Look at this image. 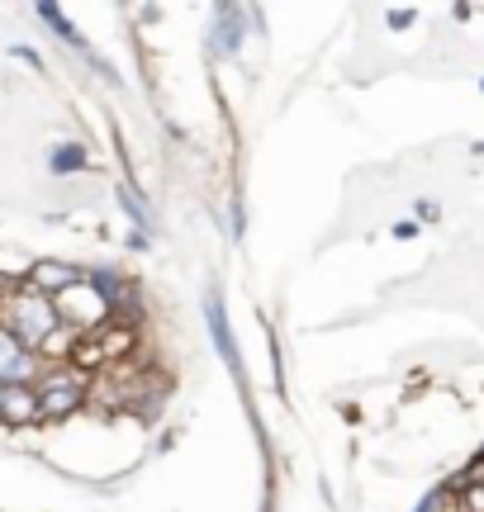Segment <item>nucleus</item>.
Masks as SVG:
<instances>
[{
    "label": "nucleus",
    "mask_w": 484,
    "mask_h": 512,
    "mask_svg": "<svg viewBox=\"0 0 484 512\" xmlns=\"http://www.w3.org/2000/svg\"><path fill=\"white\" fill-rule=\"evenodd\" d=\"M413 512H456V494H451L447 484H442V489H432V494L423 498V503H418Z\"/></svg>",
    "instance_id": "4468645a"
},
{
    "label": "nucleus",
    "mask_w": 484,
    "mask_h": 512,
    "mask_svg": "<svg viewBox=\"0 0 484 512\" xmlns=\"http://www.w3.org/2000/svg\"><path fill=\"white\" fill-rule=\"evenodd\" d=\"M418 219H437V204H432V200H418Z\"/></svg>",
    "instance_id": "6ab92c4d"
},
{
    "label": "nucleus",
    "mask_w": 484,
    "mask_h": 512,
    "mask_svg": "<svg viewBox=\"0 0 484 512\" xmlns=\"http://www.w3.org/2000/svg\"><path fill=\"white\" fill-rule=\"evenodd\" d=\"M0 328L10 332L24 351H38V342L57 328L53 299L38 294L29 280H15L10 290H0Z\"/></svg>",
    "instance_id": "f257e3e1"
},
{
    "label": "nucleus",
    "mask_w": 484,
    "mask_h": 512,
    "mask_svg": "<svg viewBox=\"0 0 484 512\" xmlns=\"http://www.w3.org/2000/svg\"><path fill=\"white\" fill-rule=\"evenodd\" d=\"M48 166H53L57 176H67V171H81V166H86V147H81V143H62V147H53Z\"/></svg>",
    "instance_id": "ddd939ff"
},
{
    "label": "nucleus",
    "mask_w": 484,
    "mask_h": 512,
    "mask_svg": "<svg viewBox=\"0 0 484 512\" xmlns=\"http://www.w3.org/2000/svg\"><path fill=\"white\" fill-rule=\"evenodd\" d=\"M413 19H418L413 10H390V29H409Z\"/></svg>",
    "instance_id": "dca6fc26"
},
{
    "label": "nucleus",
    "mask_w": 484,
    "mask_h": 512,
    "mask_svg": "<svg viewBox=\"0 0 484 512\" xmlns=\"http://www.w3.org/2000/svg\"><path fill=\"white\" fill-rule=\"evenodd\" d=\"M480 460H484V451H480Z\"/></svg>",
    "instance_id": "4be33fe9"
},
{
    "label": "nucleus",
    "mask_w": 484,
    "mask_h": 512,
    "mask_svg": "<svg viewBox=\"0 0 484 512\" xmlns=\"http://www.w3.org/2000/svg\"><path fill=\"white\" fill-rule=\"evenodd\" d=\"M242 19H247L242 5H219V10H214V57H238Z\"/></svg>",
    "instance_id": "0eeeda50"
},
{
    "label": "nucleus",
    "mask_w": 484,
    "mask_h": 512,
    "mask_svg": "<svg viewBox=\"0 0 484 512\" xmlns=\"http://www.w3.org/2000/svg\"><path fill=\"white\" fill-rule=\"evenodd\" d=\"M0 422H5V427H29V422H43L38 418L34 384H5V394H0Z\"/></svg>",
    "instance_id": "423d86ee"
},
{
    "label": "nucleus",
    "mask_w": 484,
    "mask_h": 512,
    "mask_svg": "<svg viewBox=\"0 0 484 512\" xmlns=\"http://www.w3.org/2000/svg\"><path fill=\"white\" fill-rule=\"evenodd\" d=\"M86 389H91V375H81L72 366H53V370H38L34 394H38V418L62 422L86 408Z\"/></svg>",
    "instance_id": "f03ea898"
},
{
    "label": "nucleus",
    "mask_w": 484,
    "mask_h": 512,
    "mask_svg": "<svg viewBox=\"0 0 484 512\" xmlns=\"http://www.w3.org/2000/svg\"><path fill=\"white\" fill-rule=\"evenodd\" d=\"M480 91H484V81H480Z\"/></svg>",
    "instance_id": "412c9836"
},
{
    "label": "nucleus",
    "mask_w": 484,
    "mask_h": 512,
    "mask_svg": "<svg viewBox=\"0 0 484 512\" xmlns=\"http://www.w3.org/2000/svg\"><path fill=\"white\" fill-rule=\"evenodd\" d=\"M0 394H5V384H0Z\"/></svg>",
    "instance_id": "aec40b11"
},
{
    "label": "nucleus",
    "mask_w": 484,
    "mask_h": 512,
    "mask_svg": "<svg viewBox=\"0 0 484 512\" xmlns=\"http://www.w3.org/2000/svg\"><path fill=\"white\" fill-rule=\"evenodd\" d=\"M34 375H38V356L24 351L10 332L0 328V384H34Z\"/></svg>",
    "instance_id": "20e7f679"
},
{
    "label": "nucleus",
    "mask_w": 484,
    "mask_h": 512,
    "mask_svg": "<svg viewBox=\"0 0 484 512\" xmlns=\"http://www.w3.org/2000/svg\"><path fill=\"white\" fill-rule=\"evenodd\" d=\"M100 351H105V366H124L133 351H138V332L133 328H119V323H105L100 332H91Z\"/></svg>",
    "instance_id": "9b49d317"
},
{
    "label": "nucleus",
    "mask_w": 484,
    "mask_h": 512,
    "mask_svg": "<svg viewBox=\"0 0 484 512\" xmlns=\"http://www.w3.org/2000/svg\"><path fill=\"white\" fill-rule=\"evenodd\" d=\"M205 318H209V332H214V347H219V356L228 361V375L242 380V356H238V342H233V328H228V318H224V304H219V299H209Z\"/></svg>",
    "instance_id": "6e6552de"
},
{
    "label": "nucleus",
    "mask_w": 484,
    "mask_h": 512,
    "mask_svg": "<svg viewBox=\"0 0 484 512\" xmlns=\"http://www.w3.org/2000/svg\"><path fill=\"white\" fill-rule=\"evenodd\" d=\"M413 233H418V223H413V219H404V223H394V238H413Z\"/></svg>",
    "instance_id": "a211bd4d"
},
{
    "label": "nucleus",
    "mask_w": 484,
    "mask_h": 512,
    "mask_svg": "<svg viewBox=\"0 0 484 512\" xmlns=\"http://www.w3.org/2000/svg\"><path fill=\"white\" fill-rule=\"evenodd\" d=\"M119 200H124V209L133 214V223H138V228H148V214H143V204L133 200V190H129V185H119Z\"/></svg>",
    "instance_id": "2eb2a0df"
},
{
    "label": "nucleus",
    "mask_w": 484,
    "mask_h": 512,
    "mask_svg": "<svg viewBox=\"0 0 484 512\" xmlns=\"http://www.w3.org/2000/svg\"><path fill=\"white\" fill-rule=\"evenodd\" d=\"M110 323H119V328H143L148 323V304H143V290L133 285V280H124L119 285V294L110 299Z\"/></svg>",
    "instance_id": "1a4fd4ad"
},
{
    "label": "nucleus",
    "mask_w": 484,
    "mask_h": 512,
    "mask_svg": "<svg viewBox=\"0 0 484 512\" xmlns=\"http://www.w3.org/2000/svg\"><path fill=\"white\" fill-rule=\"evenodd\" d=\"M15 57H19V62H29V67H34V72H38V67H43V57H38L34 48H24V43H19V48H15Z\"/></svg>",
    "instance_id": "f3484780"
},
{
    "label": "nucleus",
    "mask_w": 484,
    "mask_h": 512,
    "mask_svg": "<svg viewBox=\"0 0 484 512\" xmlns=\"http://www.w3.org/2000/svg\"><path fill=\"white\" fill-rule=\"evenodd\" d=\"M53 309H57V323H62V328H72L76 337H91V332H100L105 323H110V304L86 285V275H81V285H72V290L57 294Z\"/></svg>",
    "instance_id": "7ed1b4c3"
},
{
    "label": "nucleus",
    "mask_w": 484,
    "mask_h": 512,
    "mask_svg": "<svg viewBox=\"0 0 484 512\" xmlns=\"http://www.w3.org/2000/svg\"><path fill=\"white\" fill-rule=\"evenodd\" d=\"M38 19H43V24H53V29H57V38H62V43H72L76 53H81V57H91L95 67H100V76H110V81H114V72H110V67H105V62H100V57L91 53V43H86V38L76 34V24H72V19H67V15H62L57 5H38Z\"/></svg>",
    "instance_id": "9d476101"
},
{
    "label": "nucleus",
    "mask_w": 484,
    "mask_h": 512,
    "mask_svg": "<svg viewBox=\"0 0 484 512\" xmlns=\"http://www.w3.org/2000/svg\"><path fill=\"white\" fill-rule=\"evenodd\" d=\"M72 347H76V332L57 323V328L48 332L43 342H38L34 356H38V361H53V366H67V361H72Z\"/></svg>",
    "instance_id": "f8f14e48"
},
{
    "label": "nucleus",
    "mask_w": 484,
    "mask_h": 512,
    "mask_svg": "<svg viewBox=\"0 0 484 512\" xmlns=\"http://www.w3.org/2000/svg\"><path fill=\"white\" fill-rule=\"evenodd\" d=\"M81 266H72V261H34V271L24 275L29 285H34L38 294H48V299H57L62 290H72V285H81Z\"/></svg>",
    "instance_id": "39448f33"
}]
</instances>
